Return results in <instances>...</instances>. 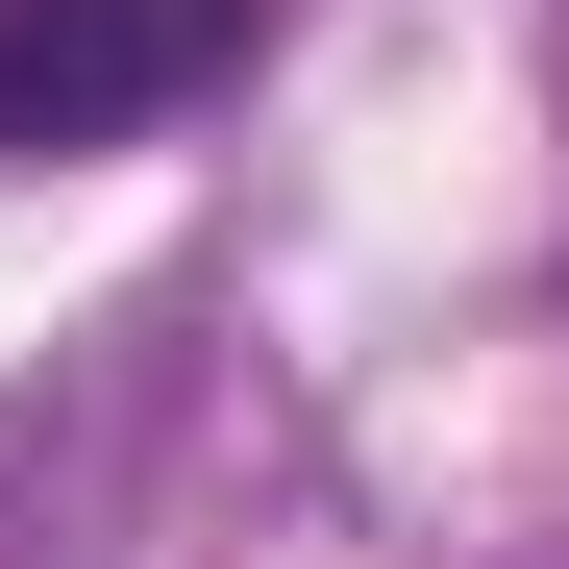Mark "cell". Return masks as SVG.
Returning a JSON list of instances; mask_svg holds the SVG:
<instances>
[{
	"label": "cell",
	"mask_w": 569,
	"mask_h": 569,
	"mask_svg": "<svg viewBox=\"0 0 569 569\" xmlns=\"http://www.w3.org/2000/svg\"><path fill=\"white\" fill-rule=\"evenodd\" d=\"M248 74V0H0V149H124Z\"/></svg>",
	"instance_id": "6da1fadb"
}]
</instances>
